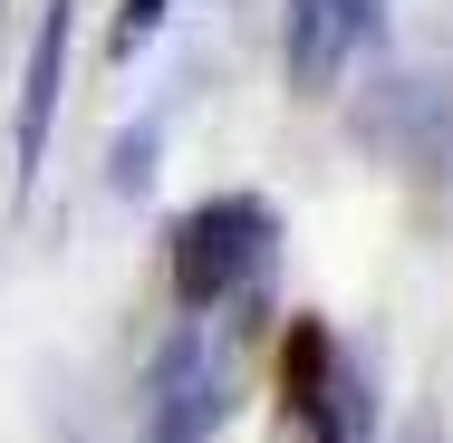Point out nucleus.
I'll use <instances>...</instances> for the list:
<instances>
[{
	"mask_svg": "<svg viewBox=\"0 0 453 443\" xmlns=\"http://www.w3.org/2000/svg\"><path fill=\"white\" fill-rule=\"evenodd\" d=\"M271 251V212L261 202H203V212H183L174 222V299L183 309H222L251 270Z\"/></svg>",
	"mask_w": 453,
	"mask_h": 443,
	"instance_id": "obj_1",
	"label": "nucleus"
},
{
	"mask_svg": "<svg viewBox=\"0 0 453 443\" xmlns=\"http://www.w3.org/2000/svg\"><path fill=\"white\" fill-rule=\"evenodd\" d=\"M222 424V356L203 328H174L155 376H145V434L155 443H203Z\"/></svg>",
	"mask_w": 453,
	"mask_h": 443,
	"instance_id": "obj_2",
	"label": "nucleus"
},
{
	"mask_svg": "<svg viewBox=\"0 0 453 443\" xmlns=\"http://www.w3.org/2000/svg\"><path fill=\"white\" fill-rule=\"evenodd\" d=\"M366 19H376V0H289V19H280L289 88H299V96H328V88H338V68L357 58Z\"/></svg>",
	"mask_w": 453,
	"mask_h": 443,
	"instance_id": "obj_3",
	"label": "nucleus"
},
{
	"mask_svg": "<svg viewBox=\"0 0 453 443\" xmlns=\"http://www.w3.org/2000/svg\"><path fill=\"white\" fill-rule=\"evenodd\" d=\"M58 88H68V0H49V19H39V39H29V78H19V183L39 174V155H49Z\"/></svg>",
	"mask_w": 453,
	"mask_h": 443,
	"instance_id": "obj_4",
	"label": "nucleus"
},
{
	"mask_svg": "<svg viewBox=\"0 0 453 443\" xmlns=\"http://www.w3.org/2000/svg\"><path fill=\"white\" fill-rule=\"evenodd\" d=\"M155 29H165V0H116V39H106V58L126 68V58L155 39Z\"/></svg>",
	"mask_w": 453,
	"mask_h": 443,
	"instance_id": "obj_5",
	"label": "nucleus"
},
{
	"mask_svg": "<svg viewBox=\"0 0 453 443\" xmlns=\"http://www.w3.org/2000/svg\"><path fill=\"white\" fill-rule=\"evenodd\" d=\"M405 443H434V424H415V434H405Z\"/></svg>",
	"mask_w": 453,
	"mask_h": 443,
	"instance_id": "obj_6",
	"label": "nucleus"
}]
</instances>
